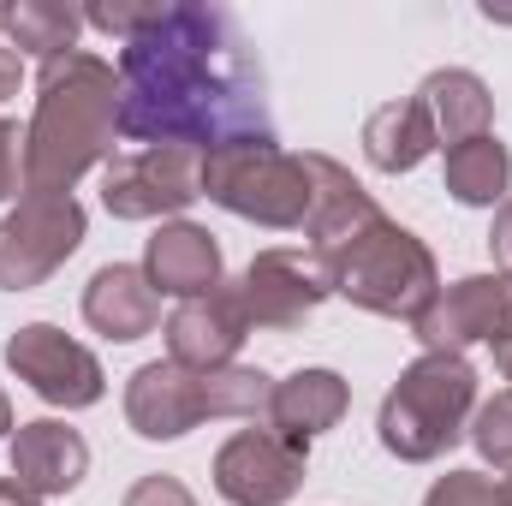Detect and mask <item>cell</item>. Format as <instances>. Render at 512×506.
Masks as SVG:
<instances>
[{
  "label": "cell",
  "mask_w": 512,
  "mask_h": 506,
  "mask_svg": "<svg viewBox=\"0 0 512 506\" xmlns=\"http://www.w3.org/2000/svg\"><path fill=\"white\" fill-rule=\"evenodd\" d=\"M120 137L227 149L245 137H274L268 84L251 42L227 6L179 0L155 6V18L120 48Z\"/></svg>",
  "instance_id": "1"
},
{
  "label": "cell",
  "mask_w": 512,
  "mask_h": 506,
  "mask_svg": "<svg viewBox=\"0 0 512 506\" xmlns=\"http://www.w3.org/2000/svg\"><path fill=\"white\" fill-rule=\"evenodd\" d=\"M120 155V72L78 48L48 60L24 126V197H72L90 167Z\"/></svg>",
  "instance_id": "2"
},
{
  "label": "cell",
  "mask_w": 512,
  "mask_h": 506,
  "mask_svg": "<svg viewBox=\"0 0 512 506\" xmlns=\"http://www.w3.org/2000/svg\"><path fill=\"white\" fill-rule=\"evenodd\" d=\"M471 411H477V370L453 352H423L387 387L376 435L399 465H435L465 441Z\"/></svg>",
  "instance_id": "3"
},
{
  "label": "cell",
  "mask_w": 512,
  "mask_h": 506,
  "mask_svg": "<svg viewBox=\"0 0 512 506\" xmlns=\"http://www.w3.org/2000/svg\"><path fill=\"white\" fill-rule=\"evenodd\" d=\"M328 262V280H334V298L370 310V316H387V322H417L423 304L441 292V268H435V251L399 227V221H370L352 245H340Z\"/></svg>",
  "instance_id": "4"
},
{
  "label": "cell",
  "mask_w": 512,
  "mask_h": 506,
  "mask_svg": "<svg viewBox=\"0 0 512 506\" xmlns=\"http://www.w3.org/2000/svg\"><path fill=\"white\" fill-rule=\"evenodd\" d=\"M203 197L268 233H304L310 167L304 155H286L274 137H245L203 155Z\"/></svg>",
  "instance_id": "5"
},
{
  "label": "cell",
  "mask_w": 512,
  "mask_h": 506,
  "mask_svg": "<svg viewBox=\"0 0 512 506\" xmlns=\"http://www.w3.org/2000/svg\"><path fill=\"white\" fill-rule=\"evenodd\" d=\"M197 197H203V149L185 143L120 149L102 167V209L114 221H167L185 215Z\"/></svg>",
  "instance_id": "6"
},
{
  "label": "cell",
  "mask_w": 512,
  "mask_h": 506,
  "mask_svg": "<svg viewBox=\"0 0 512 506\" xmlns=\"http://www.w3.org/2000/svg\"><path fill=\"white\" fill-rule=\"evenodd\" d=\"M84 203L78 197H18L0 215V292H36L54 280L84 245Z\"/></svg>",
  "instance_id": "7"
},
{
  "label": "cell",
  "mask_w": 512,
  "mask_h": 506,
  "mask_svg": "<svg viewBox=\"0 0 512 506\" xmlns=\"http://www.w3.org/2000/svg\"><path fill=\"white\" fill-rule=\"evenodd\" d=\"M423 352H453L465 358L471 346H507L512 340V274H465L453 286H441L423 316L411 322Z\"/></svg>",
  "instance_id": "8"
},
{
  "label": "cell",
  "mask_w": 512,
  "mask_h": 506,
  "mask_svg": "<svg viewBox=\"0 0 512 506\" xmlns=\"http://www.w3.org/2000/svg\"><path fill=\"white\" fill-rule=\"evenodd\" d=\"M6 370L24 381L36 399H48V405H60V411H90V405H102V393H108L102 358H96L90 346H78L66 328H54V322H24V328H12V340H6Z\"/></svg>",
  "instance_id": "9"
},
{
  "label": "cell",
  "mask_w": 512,
  "mask_h": 506,
  "mask_svg": "<svg viewBox=\"0 0 512 506\" xmlns=\"http://www.w3.org/2000/svg\"><path fill=\"white\" fill-rule=\"evenodd\" d=\"M239 286V304L251 316V328L268 334H292L304 328L328 298H334V280H328V262L316 251H256L251 268L233 280Z\"/></svg>",
  "instance_id": "10"
},
{
  "label": "cell",
  "mask_w": 512,
  "mask_h": 506,
  "mask_svg": "<svg viewBox=\"0 0 512 506\" xmlns=\"http://www.w3.org/2000/svg\"><path fill=\"white\" fill-rule=\"evenodd\" d=\"M304 465H310V447L274 435L268 423L239 429L221 441L215 453V495L227 506H286L304 489Z\"/></svg>",
  "instance_id": "11"
},
{
  "label": "cell",
  "mask_w": 512,
  "mask_h": 506,
  "mask_svg": "<svg viewBox=\"0 0 512 506\" xmlns=\"http://www.w3.org/2000/svg\"><path fill=\"white\" fill-rule=\"evenodd\" d=\"M167 358L173 364H185V370H221V364H233L239 358V346H245V334H251V316H245V304H239V286H215V292H203V298H185L173 316H167Z\"/></svg>",
  "instance_id": "12"
},
{
  "label": "cell",
  "mask_w": 512,
  "mask_h": 506,
  "mask_svg": "<svg viewBox=\"0 0 512 506\" xmlns=\"http://www.w3.org/2000/svg\"><path fill=\"white\" fill-rule=\"evenodd\" d=\"M6 447H12V483L30 489L36 501L72 495V489L90 477V441H84L72 423H60V417L18 423Z\"/></svg>",
  "instance_id": "13"
},
{
  "label": "cell",
  "mask_w": 512,
  "mask_h": 506,
  "mask_svg": "<svg viewBox=\"0 0 512 506\" xmlns=\"http://www.w3.org/2000/svg\"><path fill=\"white\" fill-rule=\"evenodd\" d=\"M126 423L143 435V441H179L191 435L203 417V381L197 370L173 364V358H155L143 370H131L126 381Z\"/></svg>",
  "instance_id": "14"
},
{
  "label": "cell",
  "mask_w": 512,
  "mask_h": 506,
  "mask_svg": "<svg viewBox=\"0 0 512 506\" xmlns=\"http://www.w3.org/2000/svg\"><path fill=\"white\" fill-rule=\"evenodd\" d=\"M310 167V215H304V239L316 256H334L340 245H352L370 221H382L376 197L352 179V167H340L334 155H304Z\"/></svg>",
  "instance_id": "15"
},
{
  "label": "cell",
  "mask_w": 512,
  "mask_h": 506,
  "mask_svg": "<svg viewBox=\"0 0 512 506\" xmlns=\"http://www.w3.org/2000/svg\"><path fill=\"white\" fill-rule=\"evenodd\" d=\"M143 274L161 298H203L221 286V245L197 221H161L143 245Z\"/></svg>",
  "instance_id": "16"
},
{
  "label": "cell",
  "mask_w": 512,
  "mask_h": 506,
  "mask_svg": "<svg viewBox=\"0 0 512 506\" xmlns=\"http://www.w3.org/2000/svg\"><path fill=\"white\" fill-rule=\"evenodd\" d=\"M84 322L102 340H114V346H131V340H143V334L161 328V292L149 286L143 262H108V268L90 274V286H84Z\"/></svg>",
  "instance_id": "17"
},
{
  "label": "cell",
  "mask_w": 512,
  "mask_h": 506,
  "mask_svg": "<svg viewBox=\"0 0 512 506\" xmlns=\"http://www.w3.org/2000/svg\"><path fill=\"white\" fill-rule=\"evenodd\" d=\"M346 405H352V387H346L340 370H292V376L274 381L262 423H268L274 435L310 447L316 435H328V429L346 417Z\"/></svg>",
  "instance_id": "18"
},
{
  "label": "cell",
  "mask_w": 512,
  "mask_h": 506,
  "mask_svg": "<svg viewBox=\"0 0 512 506\" xmlns=\"http://www.w3.org/2000/svg\"><path fill=\"white\" fill-rule=\"evenodd\" d=\"M417 102H423V114H429L441 149H459V143L495 131V96H489V84H483L477 72H465V66L429 72V78L417 84Z\"/></svg>",
  "instance_id": "19"
},
{
  "label": "cell",
  "mask_w": 512,
  "mask_h": 506,
  "mask_svg": "<svg viewBox=\"0 0 512 506\" xmlns=\"http://www.w3.org/2000/svg\"><path fill=\"white\" fill-rule=\"evenodd\" d=\"M435 149H441V143H435V126H429V114H423L417 96L382 102V108L364 120V155H370L376 173H411V167H423Z\"/></svg>",
  "instance_id": "20"
},
{
  "label": "cell",
  "mask_w": 512,
  "mask_h": 506,
  "mask_svg": "<svg viewBox=\"0 0 512 506\" xmlns=\"http://www.w3.org/2000/svg\"><path fill=\"white\" fill-rule=\"evenodd\" d=\"M441 185L453 203L465 209H501L507 203V185H512V149L489 131V137H471L459 149H447L441 161Z\"/></svg>",
  "instance_id": "21"
},
{
  "label": "cell",
  "mask_w": 512,
  "mask_h": 506,
  "mask_svg": "<svg viewBox=\"0 0 512 506\" xmlns=\"http://www.w3.org/2000/svg\"><path fill=\"white\" fill-rule=\"evenodd\" d=\"M6 42L18 48V54H30V60H66V54H78V36H84V12H72V6H60V0H12L6 6Z\"/></svg>",
  "instance_id": "22"
},
{
  "label": "cell",
  "mask_w": 512,
  "mask_h": 506,
  "mask_svg": "<svg viewBox=\"0 0 512 506\" xmlns=\"http://www.w3.org/2000/svg\"><path fill=\"white\" fill-rule=\"evenodd\" d=\"M203 381V417L221 423V417H262L268 411V393H274V376H262L251 364H221V370H197Z\"/></svg>",
  "instance_id": "23"
},
{
  "label": "cell",
  "mask_w": 512,
  "mask_h": 506,
  "mask_svg": "<svg viewBox=\"0 0 512 506\" xmlns=\"http://www.w3.org/2000/svg\"><path fill=\"white\" fill-rule=\"evenodd\" d=\"M471 447L483 453V465H495L501 477H512V387L507 393H495V399H483L477 411H471Z\"/></svg>",
  "instance_id": "24"
},
{
  "label": "cell",
  "mask_w": 512,
  "mask_h": 506,
  "mask_svg": "<svg viewBox=\"0 0 512 506\" xmlns=\"http://www.w3.org/2000/svg\"><path fill=\"white\" fill-rule=\"evenodd\" d=\"M423 506H501V483L483 471H447L429 483Z\"/></svg>",
  "instance_id": "25"
},
{
  "label": "cell",
  "mask_w": 512,
  "mask_h": 506,
  "mask_svg": "<svg viewBox=\"0 0 512 506\" xmlns=\"http://www.w3.org/2000/svg\"><path fill=\"white\" fill-rule=\"evenodd\" d=\"M149 18H155V6H131V0H114V6H90V12H84V24H96V30H102V36H114L120 48H126V42L137 36V30H143V24H149Z\"/></svg>",
  "instance_id": "26"
},
{
  "label": "cell",
  "mask_w": 512,
  "mask_h": 506,
  "mask_svg": "<svg viewBox=\"0 0 512 506\" xmlns=\"http://www.w3.org/2000/svg\"><path fill=\"white\" fill-rule=\"evenodd\" d=\"M120 506H197V495L179 483V477H167V471H155V477H137L126 489V501Z\"/></svg>",
  "instance_id": "27"
},
{
  "label": "cell",
  "mask_w": 512,
  "mask_h": 506,
  "mask_svg": "<svg viewBox=\"0 0 512 506\" xmlns=\"http://www.w3.org/2000/svg\"><path fill=\"white\" fill-rule=\"evenodd\" d=\"M24 197V131L0 120V203Z\"/></svg>",
  "instance_id": "28"
},
{
  "label": "cell",
  "mask_w": 512,
  "mask_h": 506,
  "mask_svg": "<svg viewBox=\"0 0 512 506\" xmlns=\"http://www.w3.org/2000/svg\"><path fill=\"white\" fill-rule=\"evenodd\" d=\"M489 251H495V268L512 274V197L495 209V227H489Z\"/></svg>",
  "instance_id": "29"
},
{
  "label": "cell",
  "mask_w": 512,
  "mask_h": 506,
  "mask_svg": "<svg viewBox=\"0 0 512 506\" xmlns=\"http://www.w3.org/2000/svg\"><path fill=\"white\" fill-rule=\"evenodd\" d=\"M18 84H24V54L0 36V102H12V96H18Z\"/></svg>",
  "instance_id": "30"
},
{
  "label": "cell",
  "mask_w": 512,
  "mask_h": 506,
  "mask_svg": "<svg viewBox=\"0 0 512 506\" xmlns=\"http://www.w3.org/2000/svg\"><path fill=\"white\" fill-rule=\"evenodd\" d=\"M0 506H42V501H36L30 489H18L12 477H0Z\"/></svg>",
  "instance_id": "31"
},
{
  "label": "cell",
  "mask_w": 512,
  "mask_h": 506,
  "mask_svg": "<svg viewBox=\"0 0 512 506\" xmlns=\"http://www.w3.org/2000/svg\"><path fill=\"white\" fill-rule=\"evenodd\" d=\"M12 429H18V423H12V399L0 393V441H12Z\"/></svg>",
  "instance_id": "32"
},
{
  "label": "cell",
  "mask_w": 512,
  "mask_h": 506,
  "mask_svg": "<svg viewBox=\"0 0 512 506\" xmlns=\"http://www.w3.org/2000/svg\"><path fill=\"white\" fill-rule=\"evenodd\" d=\"M495 370L512 381V340H507V346H495Z\"/></svg>",
  "instance_id": "33"
},
{
  "label": "cell",
  "mask_w": 512,
  "mask_h": 506,
  "mask_svg": "<svg viewBox=\"0 0 512 506\" xmlns=\"http://www.w3.org/2000/svg\"><path fill=\"white\" fill-rule=\"evenodd\" d=\"M501 506H512V477H507V483H501Z\"/></svg>",
  "instance_id": "34"
},
{
  "label": "cell",
  "mask_w": 512,
  "mask_h": 506,
  "mask_svg": "<svg viewBox=\"0 0 512 506\" xmlns=\"http://www.w3.org/2000/svg\"><path fill=\"white\" fill-rule=\"evenodd\" d=\"M0 24H6V6H0Z\"/></svg>",
  "instance_id": "35"
}]
</instances>
